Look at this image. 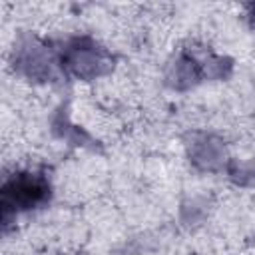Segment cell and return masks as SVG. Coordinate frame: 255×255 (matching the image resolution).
Masks as SVG:
<instances>
[{"mask_svg": "<svg viewBox=\"0 0 255 255\" xmlns=\"http://www.w3.org/2000/svg\"><path fill=\"white\" fill-rule=\"evenodd\" d=\"M48 191V187L40 181V179H30V177H20L14 179L10 185H6L4 195L12 197L14 195V203H22V205H32L36 201H40L44 197V193Z\"/></svg>", "mask_w": 255, "mask_h": 255, "instance_id": "1", "label": "cell"}]
</instances>
